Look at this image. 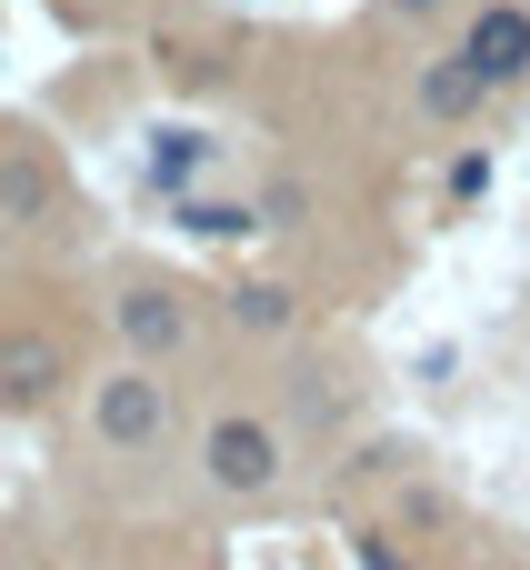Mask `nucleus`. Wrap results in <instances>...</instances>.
<instances>
[{"mask_svg":"<svg viewBox=\"0 0 530 570\" xmlns=\"http://www.w3.org/2000/svg\"><path fill=\"white\" fill-rule=\"evenodd\" d=\"M90 421H100V441H110V451H150V441L170 431V391H160V371H150V361H130L120 381H100Z\"/></svg>","mask_w":530,"mask_h":570,"instance_id":"f257e3e1","label":"nucleus"},{"mask_svg":"<svg viewBox=\"0 0 530 570\" xmlns=\"http://www.w3.org/2000/svg\"><path fill=\"white\" fill-rule=\"evenodd\" d=\"M200 461H210V481L241 491V501H261V491L281 481V441H271V421H210Z\"/></svg>","mask_w":530,"mask_h":570,"instance_id":"f03ea898","label":"nucleus"},{"mask_svg":"<svg viewBox=\"0 0 530 570\" xmlns=\"http://www.w3.org/2000/svg\"><path fill=\"white\" fill-rule=\"evenodd\" d=\"M60 381H70V361L50 331H0V411H40Z\"/></svg>","mask_w":530,"mask_h":570,"instance_id":"7ed1b4c3","label":"nucleus"},{"mask_svg":"<svg viewBox=\"0 0 530 570\" xmlns=\"http://www.w3.org/2000/svg\"><path fill=\"white\" fill-rule=\"evenodd\" d=\"M461 60H471L481 80H521V70H530V10H521V0H491V10H471V40H461Z\"/></svg>","mask_w":530,"mask_h":570,"instance_id":"20e7f679","label":"nucleus"},{"mask_svg":"<svg viewBox=\"0 0 530 570\" xmlns=\"http://www.w3.org/2000/svg\"><path fill=\"white\" fill-rule=\"evenodd\" d=\"M120 341H130L140 361H170V351L190 341V311H180V291H170V281H140V291H120Z\"/></svg>","mask_w":530,"mask_h":570,"instance_id":"39448f33","label":"nucleus"},{"mask_svg":"<svg viewBox=\"0 0 530 570\" xmlns=\"http://www.w3.org/2000/svg\"><path fill=\"white\" fill-rule=\"evenodd\" d=\"M50 200H60V180H50V160H40V150H0V220H20V230H40V220H50Z\"/></svg>","mask_w":530,"mask_h":570,"instance_id":"423d86ee","label":"nucleus"},{"mask_svg":"<svg viewBox=\"0 0 530 570\" xmlns=\"http://www.w3.org/2000/svg\"><path fill=\"white\" fill-rule=\"evenodd\" d=\"M200 160H210V140H200V130H150V190H170V200H180V190L200 180Z\"/></svg>","mask_w":530,"mask_h":570,"instance_id":"0eeeda50","label":"nucleus"},{"mask_svg":"<svg viewBox=\"0 0 530 570\" xmlns=\"http://www.w3.org/2000/svg\"><path fill=\"white\" fill-rule=\"evenodd\" d=\"M481 90H491V80H481L471 60H431V70H421V110H431V120H461Z\"/></svg>","mask_w":530,"mask_h":570,"instance_id":"6e6552de","label":"nucleus"},{"mask_svg":"<svg viewBox=\"0 0 530 570\" xmlns=\"http://www.w3.org/2000/svg\"><path fill=\"white\" fill-rule=\"evenodd\" d=\"M180 230L190 240H241V230H271L251 200H180Z\"/></svg>","mask_w":530,"mask_h":570,"instance_id":"1a4fd4ad","label":"nucleus"},{"mask_svg":"<svg viewBox=\"0 0 530 570\" xmlns=\"http://www.w3.org/2000/svg\"><path fill=\"white\" fill-rule=\"evenodd\" d=\"M230 321H241V331H291V291H281V281H241V291H230Z\"/></svg>","mask_w":530,"mask_h":570,"instance_id":"9d476101","label":"nucleus"},{"mask_svg":"<svg viewBox=\"0 0 530 570\" xmlns=\"http://www.w3.org/2000/svg\"><path fill=\"white\" fill-rule=\"evenodd\" d=\"M261 220H271V230H291V220H301V180H281V190L261 200Z\"/></svg>","mask_w":530,"mask_h":570,"instance_id":"9b49d317","label":"nucleus"},{"mask_svg":"<svg viewBox=\"0 0 530 570\" xmlns=\"http://www.w3.org/2000/svg\"><path fill=\"white\" fill-rule=\"evenodd\" d=\"M361 570H411V561H401L391 541H361Z\"/></svg>","mask_w":530,"mask_h":570,"instance_id":"f8f14e48","label":"nucleus"},{"mask_svg":"<svg viewBox=\"0 0 530 570\" xmlns=\"http://www.w3.org/2000/svg\"><path fill=\"white\" fill-rule=\"evenodd\" d=\"M401 10H431V0H401Z\"/></svg>","mask_w":530,"mask_h":570,"instance_id":"ddd939ff","label":"nucleus"}]
</instances>
